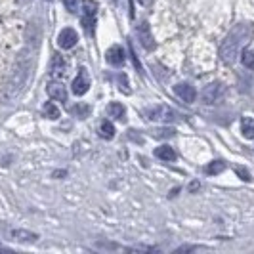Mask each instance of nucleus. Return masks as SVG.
<instances>
[{"instance_id": "1", "label": "nucleus", "mask_w": 254, "mask_h": 254, "mask_svg": "<svg viewBox=\"0 0 254 254\" xmlns=\"http://www.w3.org/2000/svg\"><path fill=\"white\" fill-rule=\"evenodd\" d=\"M253 37V29L247 23L235 25L228 33L224 44L220 46V62L226 65H233L239 58V52L247 46V42Z\"/></svg>"}, {"instance_id": "2", "label": "nucleus", "mask_w": 254, "mask_h": 254, "mask_svg": "<svg viewBox=\"0 0 254 254\" xmlns=\"http://www.w3.org/2000/svg\"><path fill=\"white\" fill-rule=\"evenodd\" d=\"M145 115H147V119H151V121H163V123H170V121L176 119V113H174L170 107H166V105L151 107V109L145 111Z\"/></svg>"}, {"instance_id": "3", "label": "nucleus", "mask_w": 254, "mask_h": 254, "mask_svg": "<svg viewBox=\"0 0 254 254\" xmlns=\"http://www.w3.org/2000/svg\"><path fill=\"white\" fill-rule=\"evenodd\" d=\"M88 88H90V76L86 73V69H80L78 75L75 76V80H73V84H71V90H73L75 96H82V94L88 92Z\"/></svg>"}, {"instance_id": "4", "label": "nucleus", "mask_w": 254, "mask_h": 254, "mask_svg": "<svg viewBox=\"0 0 254 254\" xmlns=\"http://www.w3.org/2000/svg\"><path fill=\"white\" fill-rule=\"evenodd\" d=\"M76 40H78L76 31L75 29H71V27H67V29H64V31L60 33L58 44H60V48H64V50H71V48L76 44Z\"/></svg>"}, {"instance_id": "5", "label": "nucleus", "mask_w": 254, "mask_h": 254, "mask_svg": "<svg viewBox=\"0 0 254 254\" xmlns=\"http://www.w3.org/2000/svg\"><path fill=\"white\" fill-rule=\"evenodd\" d=\"M136 35H138L141 46H143L145 50H153V48H155V40H153V35H151V31H149V25H147V23H140V25L136 27Z\"/></svg>"}, {"instance_id": "6", "label": "nucleus", "mask_w": 254, "mask_h": 254, "mask_svg": "<svg viewBox=\"0 0 254 254\" xmlns=\"http://www.w3.org/2000/svg\"><path fill=\"white\" fill-rule=\"evenodd\" d=\"M8 237L15 243H35L38 239L37 233L29 229H8Z\"/></svg>"}, {"instance_id": "7", "label": "nucleus", "mask_w": 254, "mask_h": 254, "mask_svg": "<svg viewBox=\"0 0 254 254\" xmlns=\"http://www.w3.org/2000/svg\"><path fill=\"white\" fill-rule=\"evenodd\" d=\"M222 94H224V88H222V84H208L206 88L203 90V100L206 103H216L220 98H222Z\"/></svg>"}, {"instance_id": "8", "label": "nucleus", "mask_w": 254, "mask_h": 254, "mask_svg": "<svg viewBox=\"0 0 254 254\" xmlns=\"http://www.w3.org/2000/svg\"><path fill=\"white\" fill-rule=\"evenodd\" d=\"M105 60H107V64L113 65V67H121V65L125 64V50L121 46H113V48H109V50L105 52Z\"/></svg>"}, {"instance_id": "9", "label": "nucleus", "mask_w": 254, "mask_h": 254, "mask_svg": "<svg viewBox=\"0 0 254 254\" xmlns=\"http://www.w3.org/2000/svg\"><path fill=\"white\" fill-rule=\"evenodd\" d=\"M174 92H176V96H178V98H182L186 103H193V102H195V98H197V92H195V88H193L191 84H188V82H182V84H178V86L174 88Z\"/></svg>"}, {"instance_id": "10", "label": "nucleus", "mask_w": 254, "mask_h": 254, "mask_svg": "<svg viewBox=\"0 0 254 254\" xmlns=\"http://www.w3.org/2000/svg\"><path fill=\"white\" fill-rule=\"evenodd\" d=\"M48 96L56 102H67V90L62 82H50L48 84Z\"/></svg>"}, {"instance_id": "11", "label": "nucleus", "mask_w": 254, "mask_h": 254, "mask_svg": "<svg viewBox=\"0 0 254 254\" xmlns=\"http://www.w3.org/2000/svg\"><path fill=\"white\" fill-rule=\"evenodd\" d=\"M155 157H157V159H161V161H168V163H172V161H176V151H174L170 145H161V147H157V149H155Z\"/></svg>"}, {"instance_id": "12", "label": "nucleus", "mask_w": 254, "mask_h": 254, "mask_svg": "<svg viewBox=\"0 0 254 254\" xmlns=\"http://www.w3.org/2000/svg\"><path fill=\"white\" fill-rule=\"evenodd\" d=\"M241 132L245 138L254 140V119H249V117L241 119Z\"/></svg>"}, {"instance_id": "13", "label": "nucleus", "mask_w": 254, "mask_h": 254, "mask_svg": "<svg viewBox=\"0 0 254 254\" xmlns=\"http://www.w3.org/2000/svg\"><path fill=\"white\" fill-rule=\"evenodd\" d=\"M107 115L123 121V119H125V105H123V103H117V102L109 103V107H107Z\"/></svg>"}, {"instance_id": "14", "label": "nucleus", "mask_w": 254, "mask_h": 254, "mask_svg": "<svg viewBox=\"0 0 254 254\" xmlns=\"http://www.w3.org/2000/svg\"><path fill=\"white\" fill-rule=\"evenodd\" d=\"M100 136H102L103 140H111L115 136V127L109 121H103L102 125H100Z\"/></svg>"}, {"instance_id": "15", "label": "nucleus", "mask_w": 254, "mask_h": 254, "mask_svg": "<svg viewBox=\"0 0 254 254\" xmlns=\"http://www.w3.org/2000/svg\"><path fill=\"white\" fill-rule=\"evenodd\" d=\"M226 170V163L224 161H214V163H210V165L206 166V174H210V176H216L220 172H224Z\"/></svg>"}, {"instance_id": "16", "label": "nucleus", "mask_w": 254, "mask_h": 254, "mask_svg": "<svg viewBox=\"0 0 254 254\" xmlns=\"http://www.w3.org/2000/svg\"><path fill=\"white\" fill-rule=\"evenodd\" d=\"M82 8H84V15L96 17V13H98V4H96V0H84V2H82Z\"/></svg>"}, {"instance_id": "17", "label": "nucleus", "mask_w": 254, "mask_h": 254, "mask_svg": "<svg viewBox=\"0 0 254 254\" xmlns=\"http://www.w3.org/2000/svg\"><path fill=\"white\" fill-rule=\"evenodd\" d=\"M241 62L247 69H254V52L251 50H243L241 52Z\"/></svg>"}, {"instance_id": "18", "label": "nucleus", "mask_w": 254, "mask_h": 254, "mask_svg": "<svg viewBox=\"0 0 254 254\" xmlns=\"http://www.w3.org/2000/svg\"><path fill=\"white\" fill-rule=\"evenodd\" d=\"M64 60H62V56H60V54H56V56H54V58H52V73H54V75H56V73H64Z\"/></svg>"}, {"instance_id": "19", "label": "nucleus", "mask_w": 254, "mask_h": 254, "mask_svg": "<svg viewBox=\"0 0 254 254\" xmlns=\"http://www.w3.org/2000/svg\"><path fill=\"white\" fill-rule=\"evenodd\" d=\"M44 115L48 117V119H60V109L56 107V103H52V102H48L46 105H44Z\"/></svg>"}, {"instance_id": "20", "label": "nucleus", "mask_w": 254, "mask_h": 254, "mask_svg": "<svg viewBox=\"0 0 254 254\" xmlns=\"http://www.w3.org/2000/svg\"><path fill=\"white\" fill-rule=\"evenodd\" d=\"M82 25H84V31H86L88 35H94V25H96V17H92V15H84V17H82Z\"/></svg>"}, {"instance_id": "21", "label": "nucleus", "mask_w": 254, "mask_h": 254, "mask_svg": "<svg viewBox=\"0 0 254 254\" xmlns=\"http://www.w3.org/2000/svg\"><path fill=\"white\" fill-rule=\"evenodd\" d=\"M69 113L76 115V117H86L90 113V107L88 105H73V107H69Z\"/></svg>"}, {"instance_id": "22", "label": "nucleus", "mask_w": 254, "mask_h": 254, "mask_svg": "<svg viewBox=\"0 0 254 254\" xmlns=\"http://www.w3.org/2000/svg\"><path fill=\"white\" fill-rule=\"evenodd\" d=\"M64 4H65V8H67L71 13L78 12V0H64Z\"/></svg>"}, {"instance_id": "23", "label": "nucleus", "mask_w": 254, "mask_h": 254, "mask_svg": "<svg viewBox=\"0 0 254 254\" xmlns=\"http://www.w3.org/2000/svg\"><path fill=\"white\" fill-rule=\"evenodd\" d=\"M235 172H237V176H241V180H245V182H251V174L243 168V166H237L235 168Z\"/></svg>"}, {"instance_id": "24", "label": "nucleus", "mask_w": 254, "mask_h": 254, "mask_svg": "<svg viewBox=\"0 0 254 254\" xmlns=\"http://www.w3.org/2000/svg\"><path fill=\"white\" fill-rule=\"evenodd\" d=\"M143 6H149V4H153V0H140Z\"/></svg>"}]
</instances>
